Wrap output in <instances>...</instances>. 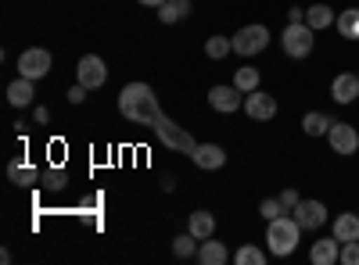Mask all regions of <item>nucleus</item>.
Listing matches in <instances>:
<instances>
[{
  "mask_svg": "<svg viewBox=\"0 0 359 265\" xmlns=\"http://www.w3.org/2000/svg\"><path fill=\"white\" fill-rule=\"evenodd\" d=\"M205 54L212 57V62H223L226 54H233V40L230 36H208L205 40Z\"/></svg>",
  "mask_w": 359,
  "mask_h": 265,
  "instance_id": "393cba45",
  "label": "nucleus"
},
{
  "mask_svg": "<svg viewBox=\"0 0 359 265\" xmlns=\"http://www.w3.org/2000/svg\"><path fill=\"white\" fill-rule=\"evenodd\" d=\"M33 97H36V86H33V79H25V76H18L8 86V104L11 108H29V104H33Z\"/></svg>",
  "mask_w": 359,
  "mask_h": 265,
  "instance_id": "2eb2a0df",
  "label": "nucleus"
},
{
  "mask_svg": "<svg viewBox=\"0 0 359 265\" xmlns=\"http://www.w3.org/2000/svg\"><path fill=\"white\" fill-rule=\"evenodd\" d=\"M280 47H284L287 57L302 62V57H309L313 47H316V29L309 22H287V29L280 33Z\"/></svg>",
  "mask_w": 359,
  "mask_h": 265,
  "instance_id": "7ed1b4c3",
  "label": "nucleus"
},
{
  "mask_svg": "<svg viewBox=\"0 0 359 265\" xmlns=\"http://www.w3.org/2000/svg\"><path fill=\"white\" fill-rule=\"evenodd\" d=\"M259 83H262V76H259V69H252V65H245V69H237V72H233V86H237L241 94L259 90Z\"/></svg>",
  "mask_w": 359,
  "mask_h": 265,
  "instance_id": "5701e85b",
  "label": "nucleus"
},
{
  "mask_svg": "<svg viewBox=\"0 0 359 265\" xmlns=\"http://www.w3.org/2000/svg\"><path fill=\"white\" fill-rule=\"evenodd\" d=\"M259 215L269 222V219H280V215H287L284 212V204H280V197H266L262 204H259Z\"/></svg>",
  "mask_w": 359,
  "mask_h": 265,
  "instance_id": "bb28decb",
  "label": "nucleus"
},
{
  "mask_svg": "<svg viewBox=\"0 0 359 265\" xmlns=\"http://www.w3.org/2000/svg\"><path fill=\"white\" fill-rule=\"evenodd\" d=\"M187 229L194 233L198 241H208L216 233V215L212 212H205V208H198V212H191V219H187Z\"/></svg>",
  "mask_w": 359,
  "mask_h": 265,
  "instance_id": "a211bd4d",
  "label": "nucleus"
},
{
  "mask_svg": "<svg viewBox=\"0 0 359 265\" xmlns=\"http://www.w3.org/2000/svg\"><path fill=\"white\" fill-rule=\"evenodd\" d=\"M230 40H233V54L255 57V54H262V50L269 47V29L259 25V22H255V25H241Z\"/></svg>",
  "mask_w": 359,
  "mask_h": 265,
  "instance_id": "20e7f679",
  "label": "nucleus"
},
{
  "mask_svg": "<svg viewBox=\"0 0 359 265\" xmlns=\"http://www.w3.org/2000/svg\"><path fill=\"white\" fill-rule=\"evenodd\" d=\"M233 262H237V265H266V251L255 248V244H245L241 251L233 255Z\"/></svg>",
  "mask_w": 359,
  "mask_h": 265,
  "instance_id": "a878e982",
  "label": "nucleus"
},
{
  "mask_svg": "<svg viewBox=\"0 0 359 265\" xmlns=\"http://www.w3.org/2000/svg\"><path fill=\"white\" fill-rule=\"evenodd\" d=\"M137 4H144V8H162L165 0H137Z\"/></svg>",
  "mask_w": 359,
  "mask_h": 265,
  "instance_id": "72a5a7b5",
  "label": "nucleus"
},
{
  "mask_svg": "<svg viewBox=\"0 0 359 265\" xmlns=\"http://www.w3.org/2000/svg\"><path fill=\"white\" fill-rule=\"evenodd\" d=\"M86 94H90L86 86H83V83H76L72 90H69V104H83V101H86Z\"/></svg>",
  "mask_w": 359,
  "mask_h": 265,
  "instance_id": "7c9ffc66",
  "label": "nucleus"
},
{
  "mask_svg": "<svg viewBox=\"0 0 359 265\" xmlns=\"http://www.w3.org/2000/svg\"><path fill=\"white\" fill-rule=\"evenodd\" d=\"M226 258H230V251H226L223 241H212V237H208V241L198 244V262H201V265H223Z\"/></svg>",
  "mask_w": 359,
  "mask_h": 265,
  "instance_id": "f3484780",
  "label": "nucleus"
},
{
  "mask_svg": "<svg viewBox=\"0 0 359 265\" xmlns=\"http://www.w3.org/2000/svg\"><path fill=\"white\" fill-rule=\"evenodd\" d=\"M191 162H194L201 172H216V169L226 165V151H223L219 143H198L194 155H191Z\"/></svg>",
  "mask_w": 359,
  "mask_h": 265,
  "instance_id": "f8f14e48",
  "label": "nucleus"
},
{
  "mask_svg": "<svg viewBox=\"0 0 359 265\" xmlns=\"http://www.w3.org/2000/svg\"><path fill=\"white\" fill-rule=\"evenodd\" d=\"M331 126H334V119L327 111H306L302 115V133L306 136H327V133H331Z\"/></svg>",
  "mask_w": 359,
  "mask_h": 265,
  "instance_id": "dca6fc26",
  "label": "nucleus"
},
{
  "mask_svg": "<svg viewBox=\"0 0 359 265\" xmlns=\"http://www.w3.org/2000/svg\"><path fill=\"white\" fill-rule=\"evenodd\" d=\"M338 258H341V241L334 237H323V241H313V248H309V262L313 265H338Z\"/></svg>",
  "mask_w": 359,
  "mask_h": 265,
  "instance_id": "ddd939ff",
  "label": "nucleus"
},
{
  "mask_svg": "<svg viewBox=\"0 0 359 265\" xmlns=\"http://www.w3.org/2000/svg\"><path fill=\"white\" fill-rule=\"evenodd\" d=\"M198 244H201V241L187 229L184 237H176V241H172V258H180V262H184V258H198Z\"/></svg>",
  "mask_w": 359,
  "mask_h": 265,
  "instance_id": "b1692460",
  "label": "nucleus"
},
{
  "mask_svg": "<svg viewBox=\"0 0 359 265\" xmlns=\"http://www.w3.org/2000/svg\"><path fill=\"white\" fill-rule=\"evenodd\" d=\"M302 226L294 222V215H280V219H269L266 222V251L277 255V258H287L298 251V241H302Z\"/></svg>",
  "mask_w": 359,
  "mask_h": 265,
  "instance_id": "f03ea898",
  "label": "nucleus"
},
{
  "mask_svg": "<svg viewBox=\"0 0 359 265\" xmlns=\"http://www.w3.org/2000/svg\"><path fill=\"white\" fill-rule=\"evenodd\" d=\"M118 111H123L126 122H137V126H151L158 129L169 115H162L158 108V97L147 83H126L123 94H118Z\"/></svg>",
  "mask_w": 359,
  "mask_h": 265,
  "instance_id": "f257e3e1",
  "label": "nucleus"
},
{
  "mask_svg": "<svg viewBox=\"0 0 359 265\" xmlns=\"http://www.w3.org/2000/svg\"><path fill=\"white\" fill-rule=\"evenodd\" d=\"M334 237H338L341 244L359 241V212H345V215L334 219Z\"/></svg>",
  "mask_w": 359,
  "mask_h": 265,
  "instance_id": "aec40b11",
  "label": "nucleus"
},
{
  "mask_svg": "<svg viewBox=\"0 0 359 265\" xmlns=\"http://www.w3.org/2000/svg\"><path fill=\"white\" fill-rule=\"evenodd\" d=\"M298 201H302V194H298V190H291V187H287V190H280V204H284V212H294V204H298Z\"/></svg>",
  "mask_w": 359,
  "mask_h": 265,
  "instance_id": "c756f323",
  "label": "nucleus"
},
{
  "mask_svg": "<svg viewBox=\"0 0 359 265\" xmlns=\"http://www.w3.org/2000/svg\"><path fill=\"white\" fill-rule=\"evenodd\" d=\"M40 176H43V172H40L36 165H29L25 158H15V162L8 165V180H11L15 187H36Z\"/></svg>",
  "mask_w": 359,
  "mask_h": 265,
  "instance_id": "4468645a",
  "label": "nucleus"
},
{
  "mask_svg": "<svg viewBox=\"0 0 359 265\" xmlns=\"http://www.w3.org/2000/svg\"><path fill=\"white\" fill-rule=\"evenodd\" d=\"M306 22L316 29V33H323V29H331V25L338 22V15H334L331 4H309V8H306Z\"/></svg>",
  "mask_w": 359,
  "mask_h": 265,
  "instance_id": "6ab92c4d",
  "label": "nucleus"
},
{
  "mask_svg": "<svg viewBox=\"0 0 359 265\" xmlns=\"http://www.w3.org/2000/svg\"><path fill=\"white\" fill-rule=\"evenodd\" d=\"M287 22H306V8H291L287 11Z\"/></svg>",
  "mask_w": 359,
  "mask_h": 265,
  "instance_id": "473e14b6",
  "label": "nucleus"
},
{
  "mask_svg": "<svg viewBox=\"0 0 359 265\" xmlns=\"http://www.w3.org/2000/svg\"><path fill=\"white\" fill-rule=\"evenodd\" d=\"M50 69H54V57L43 47H29V50L18 54V76H25V79L36 83V79L50 76Z\"/></svg>",
  "mask_w": 359,
  "mask_h": 265,
  "instance_id": "39448f33",
  "label": "nucleus"
},
{
  "mask_svg": "<svg viewBox=\"0 0 359 265\" xmlns=\"http://www.w3.org/2000/svg\"><path fill=\"white\" fill-rule=\"evenodd\" d=\"M338 265H359V241L341 244V258H338Z\"/></svg>",
  "mask_w": 359,
  "mask_h": 265,
  "instance_id": "c85d7f7f",
  "label": "nucleus"
},
{
  "mask_svg": "<svg viewBox=\"0 0 359 265\" xmlns=\"http://www.w3.org/2000/svg\"><path fill=\"white\" fill-rule=\"evenodd\" d=\"M187 15H191V0H165V4L158 8L162 25H176V22H184Z\"/></svg>",
  "mask_w": 359,
  "mask_h": 265,
  "instance_id": "412c9836",
  "label": "nucleus"
},
{
  "mask_svg": "<svg viewBox=\"0 0 359 265\" xmlns=\"http://www.w3.org/2000/svg\"><path fill=\"white\" fill-rule=\"evenodd\" d=\"M327 143H331V151H334L338 158H352V155L359 151V133H355V126L334 119L331 133H327Z\"/></svg>",
  "mask_w": 359,
  "mask_h": 265,
  "instance_id": "6e6552de",
  "label": "nucleus"
},
{
  "mask_svg": "<svg viewBox=\"0 0 359 265\" xmlns=\"http://www.w3.org/2000/svg\"><path fill=\"white\" fill-rule=\"evenodd\" d=\"M331 101L334 104H355L359 101V72H341L331 83Z\"/></svg>",
  "mask_w": 359,
  "mask_h": 265,
  "instance_id": "9b49d317",
  "label": "nucleus"
},
{
  "mask_svg": "<svg viewBox=\"0 0 359 265\" xmlns=\"http://www.w3.org/2000/svg\"><path fill=\"white\" fill-rule=\"evenodd\" d=\"M33 119H36V126H47V122H50V111H47L43 104H40V108L33 111Z\"/></svg>",
  "mask_w": 359,
  "mask_h": 265,
  "instance_id": "2f4dec72",
  "label": "nucleus"
},
{
  "mask_svg": "<svg viewBox=\"0 0 359 265\" xmlns=\"http://www.w3.org/2000/svg\"><path fill=\"white\" fill-rule=\"evenodd\" d=\"M245 115H248V119H255V122H269L277 115V97L266 94V90L245 94Z\"/></svg>",
  "mask_w": 359,
  "mask_h": 265,
  "instance_id": "9d476101",
  "label": "nucleus"
},
{
  "mask_svg": "<svg viewBox=\"0 0 359 265\" xmlns=\"http://www.w3.org/2000/svg\"><path fill=\"white\" fill-rule=\"evenodd\" d=\"M334 25H338V33H341L345 40H359V8H345Z\"/></svg>",
  "mask_w": 359,
  "mask_h": 265,
  "instance_id": "4be33fe9",
  "label": "nucleus"
},
{
  "mask_svg": "<svg viewBox=\"0 0 359 265\" xmlns=\"http://www.w3.org/2000/svg\"><path fill=\"white\" fill-rule=\"evenodd\" d=\"M294 222L298 226H302V229H309V233H316V229H323L327 226V219H331V215H327V204L323 201H316V197H302V201H298L294 204Z\"/></svg>",
  "mask_w": 359,
  "mask_h": 265,
  "instance_id": "423d86ee",
  "label": "nucleus"
},
{
  "mask_svg": "<svg viewBox=\"0 0 359 265\" xmlns=\"http://www.w3.org/2000/svg\"><path fill=\"white\" fill-rule=\"evenodd\" d=\"M208 108L219 111V115H233V111H245V94L237 86H212L208 90Z\"/></svg>",
  "mask_w": 359,
  "mask_h": 265,
  "instance_id": "1a4fd4ad",
  "label": "nucleus"
},
{
  "mask_svg": "<svg viewBox=\"0 0 359 265\" xmlns=\"http://www.w3.org/2000/svg\"><path fill=\"white\" fill-rule=\"evenodd\" d=\"M76 83H83L86 90H101V86L108 83V65L97 54H83L79 65H76Z\"/></svg>",
  "mask_w": 359,
  "mask_h": 265,
  "instance_id": "0eeeda50",
  "label": "nucleus"
},
{
  "mask_svg": "<svg viewBox=\"0 0 359 265\" xmlns=\"http://www.w3.org/2000/svg\"><path fill=\"white\" fill-rule=\"evenodd\" d=\"M40 183H43L47 190H65V172H62V169H47V172L40 176Z\"/></svg>",
  "mask_w": 359,
  "mask_h": 265,
  "instance_id": "cd10ccee",
  "label": "nucleus"
}]
</instances>
